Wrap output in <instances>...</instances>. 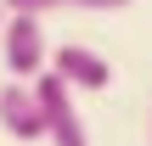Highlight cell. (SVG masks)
I'll return each mask as SVG.
<instances>
[{
  "label": "cell",
  "instance_id": "6da1fadb",
  "mask_svg": "<svg viewBox=\"0 0 152 146\" xmlns=\"http://www.w3.org/2000/svg\"><path fill=\"white\" fill-rule=\"evenodd\" d=\"M0 56H6V73L17 84H34L51 68V45H45L39 17H6L0 23Z\"/></svg>",
  "mask_w": 152,
  "mask_h": 146
},
{
  "label": "cell",
  "instance_id": "7a4b0ae2",
  "mask_svg": "<svg viewBox=\"0 0 152 146\" xmlns=\"http://www.w3.org/2000/svg\"><path fill=\"white\" fill-rule=\"evenodd\" d=\"M34 101H39V118H45V141L51 146H90V135H85V118H79V107H73V90L45 68L34 84Z\"/></svg>",
  "mask_w": 152,
  "mask_h": 146
},
{
  "label": "cell",
  "instance_id": "3957f363",
  "mask_svg": "<svg viewBox=\"0 0 152 146\" xmlns=\"http://www.w3.org/2000/svg\"><path fill=\"white\" fill-rule=\"evenodd\" d=\"M51 73H56L68 90H107V84H113L107 56H102V51H90V45H73V39L51 51Z\"/></svg>",
  "mask_w": 152,
  "mask_h": 146
},
{
  "label": "cell",
  "instance_id": "277c9868",
  "mask_svg": "<svg viewBox=\"0 0 152 146\" xmlns=\"http://www.w3.org/2000/svg\"><path fill=\"white\" fill-rule=\"evenodd\" d=\"M0 129L11 141H45V118L28 84H0Z\"/></svg>",
  "mask_w": 152,
  "mask_h": 146
},
{
  "label": "cell",
  "instance_id": "5b68a950",
  "mask_svg": "<svg viewBox=\"0 0 152 146\" xmlns=\"http://www.w3.org/2000/svg\"><path fill=\"white\" fill-rule=\"evenodd\" d=\"M0 23H6V11H0Z\"/></svg>",
  "mask_w": 152,
  "mask_h": 146
}]
</instances>
